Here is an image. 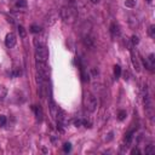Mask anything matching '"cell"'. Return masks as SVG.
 <instances>
[{"label":"cell","mask_w":155,"mask_h":155,"mask_svg":"<svg viewBox=\"0 0 155 155\" xmlns=\"http://www.w3.org/2000/svg\"><path fill=\"white\" fill-rule=\"evenodd\" d=\"M16 41H17V39H16V35L13 33H8L5 36V45H6V47H8V49L13 47L16 45Z\"/></svg>","instance_id":"5b68a950"},{"label":"cell","mask_w":155,"mask_h":155,"mask_svg":"<svg viewBox=\"0 0 155 155\" xmlns=\"http://www.w3.org/2000/svg\"><path fill=\"white\" fill-rule=\"evenodd\" d=\"M131 154H133V155H134V154H137V155H139V154H141V150H139L138 148H133V149L131 150Z\"/></svg>","instance_id":"cb8c5ba5"},{"label":"cell","mask_w":155,"mask_h":155,"mask_svg":"<svg viewBox=\"0 0 155 155\" xmlns=\"http://www.w3.org/2000/svg\"><path fill=\"white\" fill-rule=\"evenodd\" d=\"M131 41H132V44H133V45H137V44L139 42V38H138L137 35H132Z\"/></svg>","instance_id":"7402d4cb"},{"label":"cell","mask_w":155,"mask_h":155,"mask_svg":"<svg viewBox=\"0 0 155 155\" xmlns=\"http://www.w3.org/2000/svg\"><path fill=\"white\" fill-rule=\"evenodd\" d=\"M145 154H147V155H153V154H155V148H154L153 144H149L148 147L145 148Z\"/></svg>","instance_id":"4fadbf2b"},{"label":"cell","mask_w":155,"mask_h":155,"mask_svg":"<svg viewBox=\"0 0 155 155\" xmlns=\"http://www.w3.org/2000/svg\"><path fill=\"white\" fill-rule=\"evenodd\" d=\"M148 33H149V35H150V38H155V25H154V24H151V25L149 27Z\"/></svg>","instance_id":"ac0fdd59"},{"label":"cell","mask_w":155,"mask_h":155,"mask_svg":"<svg viewBox=\"0 0 155 155\" xmlns=\"http://www.w3.org/2000/svg\"><path fill=\"white\" fill-rule=\"evenodd\" d=\"M145 67L149 70H154L155 68V54L154 53H150L148 58H145Z\"/></svg>","instance_id":"8992f818"},{"label":"cell","mask_w":155,"mask_h":155,"mask_svg":"<svg viewBox=\"0 0 155 155\" xmlns=\"http://www.w3.org/2000/svg\"><path fill=\"white\" fill-rule=\"evenodd\" d=\"M33 110L35 113V116L38 121H42V117H44V112H42V108L40 105H33Z\"/></svg>","instance_id":"52a82bcc"},{"label":"cell","mask_w":155,"mask_h":155,"mask_svg":"<svg viewBox=\"0 0 155 155\" xmlns=\"http://www.w3.org/2000/svg\"><path fill=\"white\" fill-rule=\"evenodd\" d=\"M126 112L125 110H120L119 113H117V119H119V120H124L125 119V117H126Z\"/></svg>","instance_id":"44dd1931"},{"label":"cell","mask_w":155,"mask_h":155,"mask_svg":"<svg viewBox=\"0 0 155 155\" xmlns=\"http://www.w3.org/2000/svg\"><path fill=\"white\" fill-rule=\"evenodd\" d=\"M83 124L85 125V127H91V124H90L88 121H86V120H84V121H83Z\"/></svg>","instance_id":"83f0119b"},{"label":"cell","mask_w":155,"mask_h":155,"mask_svg":"<svg viewBox=\"0 0 155 155\" xmlns=\"http://www.w3.org/2000/svg\"><path fill=\"white\" fill-rule=\"evenodd\" d=\"M131 57H132V63H133L134 69L137 70V71H141V66H139L138 59H137V57H136V54H134L133 52H131Z\"/></svg>","instance_id":"30bf717a"},{"label":"cell","mask_w":155,"mask_h":155,"mask_svg":"<svg viewBox=\"0 0 155 155\" xmlns=\"http://www.w3.org/2000/svg\"><path fill=\"white\" fill-rule=\"evenodd\" d=\"M120 75H121V68H120V66H114V76L116 79H119Z\"/></svg>","instance_id":"5bb4252c"},{"label":"cell","mask_w":155,"mask_h":155,"mask_svg":"<svg viewBox=\"0 0 155 155\" xmlns=\"http://www.w3.org/2000/svg\"><path fill=\"white\" fill-rule=\"evenodd\" d=\"M81 76H83V81H88V74H86L85 70H81Z\"/></svg>","instance_id":"603a6c76"},{"label":"cell","mask_w":155,"mask_h":155,"mask_svg":"<svg viewBox=\"0 0 155 155\" xmlns=\"http://www.w3.org/2000/svg\"><path fill=\"white\" fill-rule=\"evenodd\" d=\"M124 79H125L126 81H127V80L130 79V74H129V71H127V70H126V71L124 73Z\"/></svg>","instance_id":"484cf974"},{"label":"cell","mask_w":155,"mask_h":155,"mask_svg":"<svg viewBox=\"0 0 155 155\" xmlns=\"http://www.w3.org/2000/svg\"><path fill=\"white\" fill-rule=\"evenodd\" d=\"M6 95H7V88L4 85H0V99L5 98Z\"/></svg>","instance_id":"7c38bea8"},{"label":"cell","mask_w":155,"mask_h":155,"mask_svg":"<svg viewBox=\"0 0 155 155\" xmlns=\"http://www.w3.org/2000/svg\"><path fill=\"white\" fill-rule=\"evenodd\" d=\"M113 139V132H109L108 133V137H105V141L109 142V141H112Z\"/></svg>","instance_id":"d4e9b609"},{"label":"cell","mask_w":155,"mask_h":155,"mask_svg":"<svg viewBox=\"0 0 155 155\" xmlns=\"http://www.w3.org/2000/svg\"><path fill=\"white\" fill-rule=\"evenodd\" d=\"M71 149V144L70 143H64L63 144V151L64 153H69Z\"/></svg>","instance_id":"ffe728a7"},{"label":"cell","mask_w":155,"mask_h":155,"mask_svg":"<svg viewBox=\"0 0 155 155\" xmlns=\"http://www.w3.org/2000/svg\"><path fill=\"white\" fill-rule=\"evenodd\" d=\"M36 70H38V74H41L44 76H47L50 74V67L46 66V62H39L36 61Z\"/></svg>","instance_id":"277c9868"},{"label":"cell","mask_w":155,"mask_h":155,"mask_svg":"<svg viewBox=\"0 0 155 155\" xmlns=\"http://www.w3.org/2000/svg\"><path fill=\"white\" fill-rule=\"evenodd\" d=\"M7 122V119L5 115H0V127H4Z\"/></svg>","instance_id":"d6986e66"},{"label":"cell","mask_w":155,"mask_h":155,"mask_svg":"<svg viewBox=\"0 0 155 155\" xmlns=\"http://www.w3.org/2000/svg\"><path fill=\"white\" fill-rule=\"evenodd\" d=\"M110 33L113 36H119L120 35V27L116 23H112L110 25Z\"/></svg>","instance_id":"9c48e42d"},{"label":"cell","mask_w":155,"mask_h":155,"mask_svg":"<svg viewBox=\"0 0 155 155\" xmlns=\"http://www.w3.org/2000/svg\"><path fill=\"white\" fill-rule=\"evenodd\" d=\"M81 124H83V121H81V120H75V121H74L75 127H80V126H81Z\"/></svg>","instance_id":"4316f807"},{"label":"cell","mask_w":155,"mask_h":155,"mask_svg":"<svg viewBox=\"0 0 155 155\" xmlns=\"http://www.w3.org/2000/svg\"><path fill=\"white\" fill-rule=\"evenodd\" d=\"M29 30H30L32 33H34V34H39V33L41 32V27L38 25V24H32L30 28H29Z\"/></svg>","instance_id":"8fae6325"},{"label":"cell","mask_w":155,"mask_h":155,"mask_svg":"<svg viewBox=\"0 0 155 155\" xmlns=\"http://www.w3.org/2000/svg\"><path fill=\"white\" fill-rule=\"evenodd\" d=\"M18 33H20V36L21 38H25V29L23 25H18Z\"/></svg>","instance_id":"2e32d148"},{"label":"cell","mask_w":155,"mask_h":155,"mask_svg":"<svg viewBox=\"0 0 155 155\" xmlns=\"http://www.w3.org/2000/svg\"><path fill=\"white\" fill-rule=\"evenodd\" d=\"M125 5L127 7H134L136 6V0H125Z\"/></svg>","instance_id":"e0dca14e"},{"label":"cell","mask_w":155,"mask_h":155,"mask_svg":"<svg viewBox=\"0 0 155 155\" xmlns=\"http://www.w3.org/2000/svg\"><path fill=\"white\" fill-rule=\"evenodd\" d=\"M59 16L66 23H73L76 18V10L71 6H64L59 10Z\"/></svg>","instance_id":"6da1fadb"},{"label":"cell","mask_w":155,"mask_h":155,"mask_svg":"<svg viewBox=\"0 0 155 155\" xmlns=\"http://www.w3.org/2000/svg\"><path fill=\"white\" fill-rule=\"evenodd\" d=\"M50 112H51V115L54 117V119H57V115H58V112H59V108L56 105L52 99L50 101Z\"/></svg>","instance_id":"ba28073f"},{"label":"cell","mask_w":155,"mask_h":155,"mask_svg":"<svg viewBox=\"0 0 155 155\" xmlns=\"http://www.w3.org/2000/svg\"><path fill=\"white\" fill-rule=\"evenodd\" d=\"M153 1V0H147V3H151Z\"/></svg>","instance_id":"f546056e"},{"label":"cell","mask_w":155,"mask_h":155,"mask_svg":"<svg viewBox=\"0 0 155 155\" xmlns=\"http://www.w3.org/2000/svg\"><path fill=\"white\" fill-rule=\"evenodd\" d=\"M84 105L85 108L87 109L88 112H95L96 110V108H97V99L93 95H91V93H86L85 95V98H84Z\"/></svg>","instance_id":"7a4b0ae2"},{"label":"cell","mask_w":155,"mask_h":155,"mask_svg":"<svg viewBox=\"0 0 155 155\" xmlns=\"http://www.w3.org/2000/svg\"><path fill=\"white\" fill-rule=\"evenodd\" d=\"M90 1L92 3V4H98V3H99V0H90Z\"/></svg>","instance_id":"f1b7e54d"},{"label":"cell","mask_w":155,"mask_h":155,"mask_svg":"<svg viewBox=\"0 0 155 155\" xmlns=\"http://www.w3.org/2000/svg\"><path fill=\"white\" fill-rule=\"evenodd\" d=\"M49 49L45 46H38L36 47V51H35V58L36 61L39 62H46L49 59Z\"/></svg>","instance_id":"3957f363"},{"label":"cell","mask_w":155,"mask_h":155,"mask_svg":"<svg viewBox=\"0 0 155 155\" xmlns=\"http://www.w3.org/2000/svg\"><path fill=\"white\" fill-rule=\"evenodd\" d=\"M16 7H20V8L27 7V0H17V1H16Z\"/></svg>","instance_id":"9a60e30c"}]
</instances>
